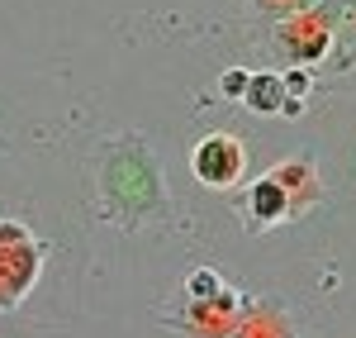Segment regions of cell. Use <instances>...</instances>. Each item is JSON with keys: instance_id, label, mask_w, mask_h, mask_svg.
Listing matches in <instances>:
<instances>
[{"instance_id": "cell-1", "label": "cell", "mask_w": 356, "mask_h": 338, "mask_svg": "<svg viewBox=\"0 0 356 338\" xmlns=\"http://www.w3.org/2000/svg\"><path fill=\"white\" fill-rule=\"evenodd\" d=\"M238 148L228 139H209L200 143V153H195V171H200V181H209V186H228L233 176H238Z\"/></svg>"}, {"instance_id": "cell-2", "label": "cell", "mask_w": 356, "mask_h": 338, "mask_svg": "<svg viewBox=\"0 0 356 338\" xmlns=\"http://www.w3.org/2000/svg\"><path fill=\"white\" fill-rule=\"evenodd\" d=\"M195 291H200V295H209V291H214V277H204V272H200V277H195Z\"/></svg>"}]
</instances>
